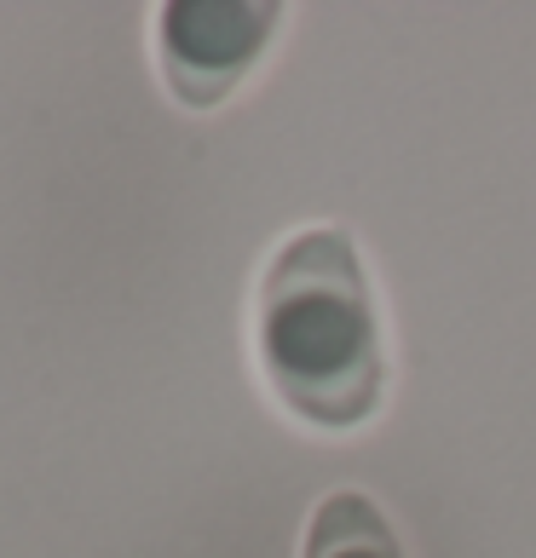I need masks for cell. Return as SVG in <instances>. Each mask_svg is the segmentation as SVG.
<instances>
[{"label": "cell", "instance_id": "obj_1", "mask_svg": "<svg viewBox=\"0 0 536 558\" xmlns=\"http://www.w3.org/2000/svg\"><path fill=\"white\" fill-rule=\"evenodd\" d=\"M254 345L288 415L358 426L381 403V323L358 242L335 225L295 231L260 277Z\"/></svg>", "mask_w": 536, "mask_h": 558}, {"label": "cell", "instance_id": "obj_2", "mask_svg": "<svg viewBox=\"0 0 536 558\" xmlns=\"http://www.w3.org/2000/svg\"><path fill=\"white\" fill-rule=\"evenodd\" d=\"M277 7L254 0H174L156 12V58L162 81L179 105L209 110L225 105L231 87L254 70V58L277 35Z\"/></svg>", "mask_w": 536, "mask_h": 558}, {"label": "cell", "instance_id": "obj_3", "mask_svg": "<svg viewBox=\"0 0 536 558\" xmlns=\"http://www.w3.org/2000/svg\"><path fill=\"white\" fill-rule=\"evenodd\" d=\"M300 558H404V547L386 512L364 489H335L323 495L312 524H306Z\"/></svg>", "mask_w": 536, "mask_h": 558}]
</instances>
